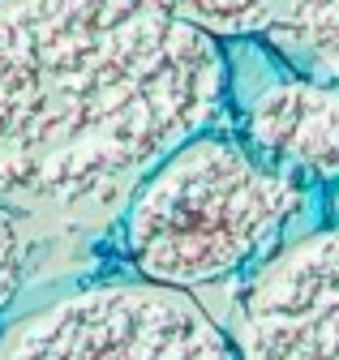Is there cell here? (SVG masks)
Wrapping results in <instances>:
<instances>
[{
    "label": "cell",
    "instance_id": "obj_1",
    "mask_svg": "<svg viewBox=\"0 0 339 360\" xmlns=\"http://www.w3.org/2000/svg\"><path fill=\"white\" fill-rule=\"evenodd\" d=\"M228 48L155 0H0V202L18 214L129 198L228 116Z\"/></svg>",
    "mask_w": 339,
    "mask_h": 360
},
{
    "label": "cell",
    "instance_id": "obj_2",
    "mask_svg": "<svg viewBox=\"0 0 339 360\" xmlns=\"http://www.w3.org/2000/svg\"><path fill=\"white\" fill-rule=\"evenodd\" d=\"M309 189L267 167L232 129L215 124L167 150L124 198L120 253L163 288H210L249 275L305 214Z\"/></svg>",
    "mask_w": 339,
    "mask_h": 360
},
{
    "label": "cell",
    "instance_id": "obj_3",
    "mask_svg": "<svg viewBox=\"0 0 339 360\" xmlns=\"http://www.w3.org/2000/svg\"><path fill=\"white\" fill-rule=\"evenodd\" d=\"M0 360H236L193 292L146 279L65 288L0 322Z\"/></svg>",
    "mask_w": 339,
    "mask_h": 360
},
{
    "label": "cell",
    "instance_id": "obj_4",
    "mask_svg": "<svg viewBox=\"0 0 339 360\" xmlns=\"http://www.w3.org/2000/svg\"><path fill=\"white\" fill-rule=\"evenodd\" d=\"M224 330L236 360H339V228H309L262 257Z\"/></svg>",
    "mask_w": 339,
    "mask_h": 360
},
{
    "label": "cell",
    "instance_id": "obj_5",
    "mask_svg": "<svg viewBox=\"0 0 339 360\" xmlns=\"http://www.w3.org/2000/svg\"><path fill=\"white\" fill-rule=\"evenodd\" d=\"M232 103V133L267 167L301 180L305 189L339 180V82L288 69L279 60L245 90L232 86L228 108Z\"/></svg>",
    "mask_w": 339,
    "mask_h": 360
},
{
    "label": "cell",
    "instance_id": "obj_6",
    "mask_svg": "<svg viewBox=\"0 0 339 360\" xmlns=\"http://www.w3.org/2000/svg\"><path fill=\"white\" fill-rule=\"evenodd\" d=\"M258 39L288 69L339 82V0H279Z\"/></svg>",
    "mask_w": 339,
    "mask_h": 360
},
{
    "label": "cell",
    "instance_id": "obj_7",
    "mask_svg": "<svg viewBox=\"0 0 339 360\" xmlns=\"http://www.w3.org/2000/svg\"><path fill=\"white\" fill-rule=\"evenodd\" d=\"M155 5L206 34H215L219 43H232V39L258 34L279 0H155Z\"/></svg>",
    "mask_w": 339,
    "mask_h": 360
},
{
    "label": "cell",
    "instance_id": "obj_8",
    "mask_svg": "<svg viewBox=\"0 0 339 360\" xmlns=\"http://www.w3.org/2000/svg\"><path fill=\"white\" fill-rule=\"evenodd\" d=\"M26 266H30V249L22 236V214L0 202V322L9 318V309L26 283Z\"/></svg>",
    "mask_w": 339,
    "mask_h": 360
}]
</instances>
